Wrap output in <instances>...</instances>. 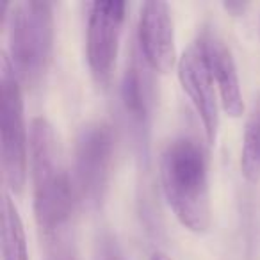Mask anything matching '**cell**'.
<instances>
[{
  "mask_svg": "<svg viewBox=\"0 0 260 260\" xmlns=\"http://www.w3.org/2000/svg\"><path fill=\"white\" fill-rule=\"evenodd\" d=\"M160 185L177 219L196 234L210 226V187L207 150L198 139L180 136L160 155Z\"/></svg>",
  "mask_w": 260,
  "mask_h": 260,
  "instance_id": "cell-1",
  "label": "cell"
},
{
  "mask_svg": "<svg viewBox=\"0 0 260 260\" xmlns=\"http://www.w3.org/2000/svg\"><path fill=\"white\" fill-rule=\"evenodd\" d=\"M29 160L34 189V214L41 237L70 230L77 198L72 177L62 166L55 130L47 118L32 119Z\"/></svg>",
  "mask_w": 260,
  "mask_h": 260,
  "instance_id": "cell-2",
  "label": "cell"
},
{
  "mask_svg": "<svg viewBox=\"0 0 260 260\" xmlns=\"http://www.w3.org/2000/svg\"><path fill=\"white\" fill-rule=\"evenodd\" d=\"M9 52L20 82L36 84L47 72L54 50V6L45 0H23L11 6Z\"/></svg>",
  "mask_w": 260,
  "mask_h": 260,
  "instance_id": "cell-3",
  "label": "cell"
},
{
  "mask_svg": "<svg viewBox=\"0 0 260 260\" xmlns=\"http://www.w3.org/2000/svg\"><path fill=\"white\" fill-rule=\"evenodd\" d=\"M27 143L20 79L8 55L0 59V160L9 191L22 192L27 180Z\"/></svg>",
  "mask_w": 260,
  "mask_h": 260,
  "instance_id": "cell-4",
  "label": "cell"
},
{
  "mask_svg": "<svg viewBox=\"0 0 260 260\" xmlns=\"http://www.w3.org/2000/svg\"><path fill=\"white\" fill-rule=\"evenodd\" d=\"M114 134L104 121L87 123L77 136L72 184L75 198L87 209L102 203L111 178Z\"/></svg>",
  "mask_w": 260,
  "mask_h": 260,
  "instance_id": "cell-5",
  "label": "cell"
},
{
  "mask_svg": "<svg viewBox=\"0 0 260 260\" xmlns=\"http://www.w3.org/2000/svg\"><path fill=\"white\" fill-rule=\"evenodd\" d=\"M126 4L121 0L87 4V62L98 84L111 80L118 55Z\"/></svg>",
  "mask_w": 260,
  "mask_h": 260,
  "instance_id": "cell-6",
  "label": "cell"
},
{
  "mask_svg": "<svg viewBox=\"0 0 260 260\" xmlns=\"http://www.w3.org/2000/svg\"><path fill=\"white\" fill-rule=\"evenodd\" d=\"M178 79L187 96L191 98L196 112L200 114L207 141L216 143L217 128H219V105H217L216 94L217 86L196 43L182 54L178 61Z\"/></svg>",
  "mask_w": 260,
  "mask_h": 260,
  "instance_id": "cell-7",
  "label": "cell"
},
{
  "mask_svg": "<svg viewBox=\"0 0 260 260\" xmlns=\"http://www.w3.org/2000/svg\"><path fill=\"white\" fill-rule=\"evenodd\" d=\"M138 32L146 64L155 72H168L177 57L170 6L162 0L145 2L139 13Z\"/></svg>",
  "mask_w": 260,
  "mask_h": 260,
  "instance_id": "cell-8",
  "label": "cell"
},
{
  "mask_svg": "<svg viewBox=\"0 0 260 260\" xmlns=\"http://www.w3.org/2000/svg\"><path fill=\"white\" fill-rule=\"evenodd\" d=\"M207 61L214 82L219 91V98L223 109L230 116H241L244 104H242L241 80H239L237 64L232 55L226 41L212 29H203L196 41Z\"/></svg>",
  "mask_w": 260,
  "mask_h": 260,
  "instance_id": "cell-9",
  "label": "cell"
},
{
  "mask_svg": "<svg viewBox=\"0 0 260 260\" xmlns=\"http://www.w3.org/2000/svg\"><path fill=\"white\" fill-rule=\"evenodd\" d=\"M121 102L126 116L139 130L148 125L153 105V82L138 55L132 57L121 80Z\"/></svg>",
  "mask_w": 260,
  "mask_h": 260,
  "instance_id": "cell-10",
  "label": "cell"
},
{
  "mask_svg": "<svg viewBox=\"0 0 260 260\" xmlns=\"http://www.w3.org/2000/svg\"><path fill=\"white\" fill-rule=\"evenodd\" d=\"M2 260H30L23 221L8 192L2 200Z\"/></svg>",
  "mask_w": 260,
  "mask_h": 260,
  "instance_id": "cell-11",
  "label": "cell"
},
{
  "mask_svg": "<svg viewBox=\"0 0 260 260\" xmlns=\"http://www.w3.org/2000/svg\"><path fill=\"white\" fill-rule=\"evenodd\" d=\"M241 171L251 184L260 182V94L255 98L246 119L241 150Z\"/></svg>",
  "mask_w": 260,
  "mask_h": 260,
  "instance_id": "cell-12",
  "label": "cell"
},
{
  "mask_svg": "<svg viewBox=\"0 0 260 260\" xmlns=\"http://www.w3.org/2000/svg\"><path fill=\"white\" fill-rule=\"evenodd\" d=\"M45 258L47 260H79L77 246L73 242L72 230L43 237Z\"/></svg>",
  "mask_w": 260,
  "mask_h": 260,
  "instance_id": "cell-13",
  "label": "cell"
},
{
  "mask_svg": "<svg viewBox=\"0 0 260 260\" xmlns=\"http://www.w3.org/2000/svg\"><path fill=\"white\" fill-rule=\"evenodd\" d=\"M224 9L234 13V15H241L248 9V4L246 2H224Z\"/></svg>",
  "mask_w": 260,
  "mask_h": 260,
  "instance_id": "cell-14",
  "label": "cell"
},
{
  "mask_svg": "<svg viewBox=\"0 0 260 260\" xmlns=\"http://www.w3.org/2000/svg\"><path fill=\"white\" fill-rule=\"evenodd\" d=\"M150 260H171V258L166 255V253H162V251H155V253H153V255H152V258H150Z\"/></svg>",
  "mask_w": 260,
  "mask_h": 260,
  "instance_id": "cell-15",
  "label": "cell"
}]
</instances>
